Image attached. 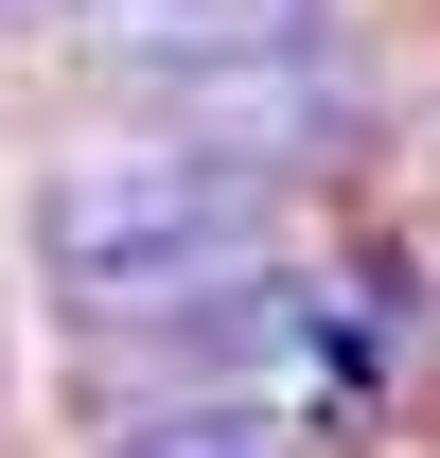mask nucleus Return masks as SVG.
Returning <instances> with one entry per match:
<instances>
[{"instance_id":"nucleus-4","label":"nucleus","mask_w":440,"mask_h":458,"mask_svg":"<svg viewBox=\"0 0 440 458\" xmlns=\"http://www.w3.org/2000/svg\"><path fill=\"white\" fill-rule=\"evenodd\" d=\"M89 458H300L282 388H159V405H89Z\"/></svg>"},{"instance_id":"nucleus-1","label":"nucleus","mask_w":440,"mask_h":458,"mask_svg":"<svg viewBox=\"0 0 440 458\" xmlns=\"http://www.w3.org/2000/svg\"><path fill=\"white\" fill-rule=\"evenodd\" d=\"M282 212L247 159L176 141L159 106H106V123H54L36 141V283H54L71 352H123V335H194L282 265Z\"/></svg>"},{"instance_id":"nucleus-2","label":"nucleus","mask_w":440,"mask_h":458,"mask_svg":"<svg viewBox=\"0 0 440 458\" xmlns=\"http://www.w3.org/2000/svg\"><path fill=\"white\" fill-rule=\"evenodd\" d=\"M123 106H159L176 141L247 159L265 194H317V176H352V159H370L387 71H370V36L334 18V36H265V54H212V71H141Z\"/></svg>"},{"instance_id":"nucleus-3","label":"nucleus","mask_w":440,"mask_h":458,"mask_svg":"<svg viewBox=\"0 0 440 458\" xmlns=\"http://www.w3.org/2000/svg\"><path fill=\"white\" fill-rule=\"evenodd\" d=\"M352 0H89L54 36L71 89H141V71H212V54H265V36H334Z\"/></svg>"}]
</instances>
